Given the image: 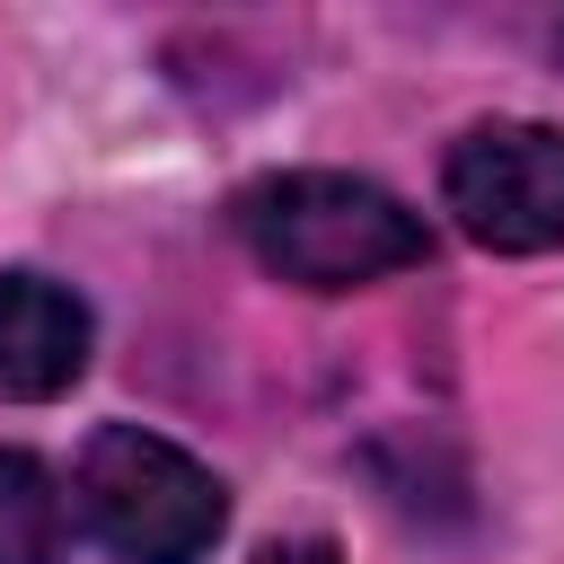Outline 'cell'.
I'll list each match as a JSON object with an SVG mask.
<instances>
[{"mask_svg": "<svg viewBox=\"0 0 564 564\" xmlns=\"http://www.w3.org/2000/svg\"><path fill=\"white\" fill-rule=\"evenodd\" d=\"M229 229L247 238V256L300 291H361L388 282L405 264L432 256V229L370 176H335V167H291V176H256L229 203Z\"/></svg>", "mask_w": 564, "mask_h": 564, "instance_id": "1", "label": "cell"}, {"mask_svg": "<svg viewBox=\"0 0 564 564\" xmlns=\"http://www.w3.org/2000/svg\"><path fill=\"white\" fill-rule=\"evenodd\" d=\"M79 520L97 546H115L123 564H203L220 520H229V494L203 458H185L176 441L141 432V423H106L88 432L79 449Z\"/></svg>", "mask_w": 564, "mask_h": 564, "instance_id": "2", "label": "cell"}, {"mask_svg": "<svg viewBox=\"0 0 564 564\" xmlns=\"http://www.w3.org/2000/svg\"><path fill=\"white\" fill-rule=\"evenodd\" d=\"M441 194L458 212V229L494 256H538L564 238V132L546 123H476L449 167Z\"/></svg>", "mask_w": 564, "mask_h": 564, "instance_id": "3", "label": "cell"}, {"mask_svg": "<svg viewBox=\"0 0 564 564\" xmlns=\"http://www.w3.org/2000/svg\"><path fill=\"white\" fill-rule=\"evenodd\" d=\"M88 370V308L44 273H0V397L44 405Z\"/></svg>", "mask_w": 564, "mask_h": 564, "instance_id": "4", "label": "cell"}, {"mask_svg": "<svg viewBox=\"0 0 564 564\" xmlns=\"http://www.w3.org/2000/svg\"><path fill=\"white\" fill-rule=\"evenodd\" d=\"M62 546H70L62 485L26 449H0V564H62Z\"/></svg>", "mask_w": 564, "mask_h": 564, "instance_id": "5", "label": "cell"}, {"mask_svg": "<svg viewBox=\"0 0 564 564\" xmlns=\"http://www.w3.org/2000/svg\"><path fill=\"white\" fill-rule=\"evenodd\" d=\"M256 564H344V555H335V538H273V546H256Z\"/></svg>", "mask_w": 564, "mask_h": 564, "instance_id": "6", "label": "cell"}, {"mask_svg": "<svg viewBox=\"0 0 564 564\" xmlns=\"http://www.w3.org/2000/svg\"><path fill=\"white\" fill-rule=\"evenodd\" d=\"M555 53H564V26H555Z\"/></svg>", "mask_w": 564, "mask_h": 564, "instance_id": "7", "label": "cell"}]
</instances>
